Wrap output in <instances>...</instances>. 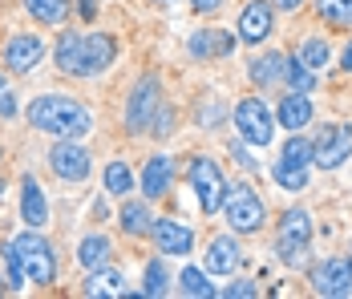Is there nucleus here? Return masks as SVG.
<instances>
[{
    "label": "nucleus",
    "instance_id": "obj_2",
    "mask_svg": "<svg viewBox=\"0 0 352 299\" xmlns=\"http://www.w3.org/2000/svg\"><path fill=\"white\" fill-rule=\"evenodd\" d=\"M12 247H16V259H21V271H25V283L49 287V283L57 279V255H53L49 239H45L41 231L25 227V234L12 239Z\"/></svg>",
    "mask_w": 352,
    "mask_h": 299
},
{
    "label": "nucleus",
    "instance_id": "obj_28",
    "mask_svg": "<svg viewBox=\"0 0 352 299\" xmlns=\"http://www.w3.org/2000/svg\"><path fill=\"white\" fill-rule=\"evenodd\" d=\"M25 8L33 12V21H41V25H61L69 16V0H25Z\"/></svg>",
    "mask_w": 352,
    "mask_h": 299
},
{
    "label": "nucleus",
    "instance_id": "obj_7",
    "mask_svg": "<svg viewBox=\"0 0 352 299\" xmlns=\"http://www.w3.org/2000/svg\"><path fill=\"white\" fill-rule=\"evenodd\" d=\"M349 154H352V126L349 122H328V126L316 133V142H312V162H316L320 170L344 166Z\"/></svg>",
    "mask_w": 352,
    "mask_h": 299
},
{
    "label": "nucleus",
    "instance_id": "obj_14",
    "mask_svg": "<svg viewBox=\"0 0 352 299\" xmlns=\"http://www.w3.org/2000/svg\"><path fill=\"white\" fill-rule=\"evenodd\" d=\"M235 41L239 36H231L227 29H199V33H190V41H186V53L195 61H219V57H231Z\"/></svg>",
    "mask_w": 352,
    "mask_h": 299
},
{
    "label": "nucleus",
    "instance_id": "obj_1",
    "mask_svg": "<svg viewBox=\"0 0 352 299\" xmlns=\"http://www.w3.org/2000/svg\"><path fill=\"white\" fill-rule=\"evenodd\" d=\"M29 126L41 133H53V137H81V133L94 130V113L73 98H61V93H45V98H33L29 109H25Z\"/></svg>",
    "mask_w": 352,
    "mask_h": 299
},
{
    "label": "nucleus",
    "instance_id": "obj_39",
    "mask_svg": "<svg viewBox=\"0 0 352 299\" xmlns=\"http://www.w3.org/2000/svg\"><path fill=\"white\" fill-rule=\"evenodd\" d=\"M272 8H280V12H296V8H304V0H272Z\"/></svg>",
    "mask_w": 352,
    "mask_h": 299
},
{
    "label": "nucleus",
    "instance_id": "obj_3",
    "mask_svg": "<svg viewBox=\"0 0 352 299\" xmlns=\"http://www.w3.org/2000/svg\"><path fill=\"white\" fill-rule=\"evenodd\" d=\"M223 210H227V227L235 234H255L267 223V206H263V199H259L247 182H227Z\"/></svg>",
    "mask_w": 352,
    "mask_h": 299
},
{
    "label": "nucleus",
    "instance_id": "obj_13",
    "mask_svg": "<svg viewBox=\"0 0 352 299\" xmlns=\"http://www.w3.org/2000/svg\"><path fill=\"white\" fill-rule=\"evenodd\" d=\"M118 57V41L109 33H81V73L85 77H98L106 73Z\"/></svg>",
    "mask_w": 352,
    "mask_h": 299
},
{
    "label": "nucleus",
    "instance_id": "obj_26",
    "mask_svg": "<svg viewBox=\"0 0 352 299\" xmlns=\"http://www.w3.org/2000/svg\"><path fill=\"white\" fill-rule=\"evenodd\" d=\"M296 61H300V65H308L312 73H316V69H324L328 61H332V49H328V41H324V36H308V41H300Z\"/></svg>",
    "mask_w": 352,
    "mask_h": 299
},
{
    "label": "nucleus",
    "instance_id": "obj_29",
    "mask_svg": "<svg viewBox=\"0 0 352 299\" xmlns=\"http://www.w3.org/2000/svg\"><path fill=\"white\" fill-rule=\"evenodd\" d=\"M170 291V275H166V267H162V259H150L146 263V271H142V296L158 299Z\"/></svg>",
    "mask_w": 352,
    "mask_h": 299
},
{
    "label": "nucleus",
    "instance_id": "obj_45",
    "mask_svg": "<svg viewBox=\"0 0 352 299\" xmlns=\"http://www.w3.org/2000/svg\"><path fill=\"white\" fill-rule=\"evenodd\" d=\"M162 4H170V0H162Z\"/></svg>",
    "mask_w": 352,
    "mask_h": 299
},
{
    "label": "nucleus",
    "instance_id": "obj_4",
    "mask_svg": "<svg viewBox=\"0 0 352 299\" xmlns=\"http://www.w3.org/2000/svg\"><path fill=\"white\" fill-rule=\"evenodd\" d=\"M186 182H190V190H195V199H199V210H203V214H214V210L223 206L227 178H223V170H219L214 158L195 154V158H190V166H186Z\"/></svg>",
    "mask_w": 352,
    "mask_h": 299
},
{
    "label": "nucleus",
    "instance_id": "obj_47",
    "mask_svg": "<svg viewBox=\"0 0 352 299\" xmlns=\"http://www.w3.org/2000/svg\"><path fill=\"white\" fill-rule=\"evenodd\" d=\"M0 283H4V279H0Z\"/></svg>",
    "mask_w": 352,
    "mask_h": 299
},
{
    "label": "nucleus",
    "instance_id": "obj_30",
    "mask_svg": "<svg viewBox=\"0 0 352 299\" xmlns=\"http://www.w3.org/2000/svg\"><path fill=\"white\" fill-rule=\"evenodd\" d=\"M316 12L332 29H349L352 25V0H316Z\"/></svg>",
    "mask_w": 352,
    "mask_h": 299
},
{
    "label": "nucleus",
    "instance_id": "obj_15",
    "mask_svg": "<svg viewBox=\"0 0 352 299\" xmlns=\"http://www.w3.org/2000/svg\"><path fill=\"white\" fill-rule=\"evenodd\" d=\"M138 186H142L146 199H162V195L175 186V158H170V154H150L146 166H142Z\"/></svg>",
    "mask_w": 352,
    "mask_h": 299
},
{
    "label": "nucleus",
    "instance_id": "obj_22",
    "mask_svg": "<svg viewBox=\"0 0 352 299\" xmlns=\"http://www.w3.org/2000/svg\"><path fill=\"white\" fill-rule=\"evenodd\" d=\"M109 255H113V243H109L106 234H85V239L77 243V263L85 267V271L109 263Z\"/></svg>",
    "mask_w": 352,
    "mask_h": 299
},
{
    "label": "nucleus",
    "instance_id": "obj_20",
    "mask_svg": "<svg viewBox=\"0 0 352 299\" xmlns=\"http://www.w3.org/2000/svg\"><path fill=\"white\" fill-rule=\"evenodd\" d=\"M239 243L235 239H227V234H219V239H211V247H207V271L211 275H231L235 267H239Z\"/></svg>",
    "mask_w": 352,
    "mask_h": 299
},
{
    "label": "nucleus",
    "instance_id": "obj_42",
    "mask_svg": "<svg viewBox=\"0 0 352 299\" xmlns=\"http://www.w3.org/2000/svg\"><path fill=\"white\" fill-rule=\"evenodd\" d=\"M81 16H85V21L94 16V0H81Z\"/></svg>",
    "mask_w": 352,
    "mask_h": 299
},
{
    "label": "nucleus",
    "instance_id": "obj_21",
    "mask_svg": "<svg viewBox=\"0 0 352 299\" xmlns=\"http://www.w3.org/2000/svg\"><path fill=\"white\" fill-rule=\"evenodd\" d=\"M283 69H287V53H263V57H255L251 61V81L263 89V85H276V81H283Z\"/></svg>",
    "mask_w": 352,
    "mask_h": 299
},
{
    "label": "nucleus",
    "instance_id": "obj_23",
    "mask_svg": "<svg viewBox=\"0 0 352 299\" xmlns=\"http://www.w3.org/2000/svg\"><path fill=\"white\" fill-rule=\"evenodd\" d=\"M53 53H57L53 61H57L61 73H69V77H85V73H81V33H65L61 41H57Z\"/></svg>",
    "mask_w": 352,
    "mask_h": 299
},
{
    "label": "nucleus",
    "instance_id": "obj_19",
    "mask_svg": "<svg viewBox=\"0 0 352 299\" xmlns=\"http://www.w3.org/2000/svg\"><path fill=\"white\" fill-rule=\"evenodd\" d=\"M85 296H98V299H122L126 296V279H122V271H113V267H94L89 271V279H85V287H81Z\"/></svg>",
    "mask_w": 352,
    "mask_h": 299
},
{
    "label": "nucleus",
    "instance_id": "obj_32",
    "mask_svg": "<svg viewBox=\"0 0 352 299\" xmlns=\"http://www.w3.org/2000/svg\"><path fill=\"white\" fill-rule=\"evenodd\" d=\"M283 85H292V93H312V89H316V77H312V69H308V65H300L296 57H287Z\"/></svg>",
    "mask_w": 352,
    "mask_h": 299
},
{
    "label": "nucleus",
    "instance_id": "obj_35",
    "mask_svg": "<svg viewBox=\"0 0 352 299\" xmlns=\"http://www.w3.org/2000/svg\"><path fill=\"white\" fill-rule=\"evenodd\" d=\"M170 130H175V105H170V101H162V105H158V113H154V122H150V130H146V133H154V137H166Z\"/></svg>",
    "mask_w": 352,
    "mask_h": 299
},
{
    "label": "nucleus",
    "instance_id": "obj_40",
    "mask_svg": "<svg viewBox=\"0 0 352 299\" xmlns=\"http://www.w3.org/2000/svg\"><path fill=\"white\" fill-rule=\"evenodd\" d=\"M190 4H195V12H214L223 0H190Z\"/></svg>",
    "mask_w": 352,
    "mask_h": 299
},
{
    "label": "nucleus",
    "instance_id": "obj_17",
    "mask_svg": "<svg viewBox=\"0 0 352 299\" xmlns=\"http://www.w3.org/2000/svg\"><path fill=\"white\" fill-rule=\"evenodd\" d=\"M21 219L33 231H41L49 223V202H45V190H41V182H36L33 174L21 178Z\"/></svg>",
    "mask_w": 352,
    "mask_h": 299
},
{
    "label": "nucleus",
    "instance_id": "obj_41",
    "mask_svg": "<svg viewBox=\"0 0 352 299\" xmlns=\"http://www.w3.org/2000/svg\"><path fill=\"white\" fill-rule=\"evenodd\" d=\"M340 65H344V69H349V73H352V41H349V45H344V57H340Z\"/></svg>",
    "mask_w": 352,
    "mask_h": 299
},
{
    "label": "nucleus",
    "instance_id": "obj_16",
    "mask_svg": "<svg viewBox=\"0 0 352 299\" xmlns=\"http://www.w3.org/2000/svg\"><path fill=\"white\" fill-rule=\"evenodd\" d=\"M150 239L158 243L162 255H186V251L195 247V231L182 227V223H175V219H154V223H150Z\"/></svg>",
    "mask_w": 352,
    "mask_h": 299
},
{
    "label": "nucleus",
    "instance_id": "obj_6",
    "mask_svg": "<svg viewBox=\"0 0 352 299\" xmlns=\"http://www.w3.org/2000/svg\"><path fill=\"white\" fill-rule=\"evenodd\" d=\"M158 105H162V81H158L154 73H146L138 85L130 89V101H126V133L138 137V133L150 130Z\"/></svg>",
    "mask_w": 352,
    "mask_h": 299
},
{
    "label": "nucleus",
    "instance_id": "obj_5",
    "mask_svg": "<svg viewBox=\"0 0 352 299\" xmlns=\"http://www.w3.org/2000/svg\"><path fill=\"white\" fill-rule=\"evenodd\" d=\"M308 243H312V214L296 206V210H287V214L280 219V234H276L280 263L304 267L308 263Z\"/></svg>",
    "mask_w": 352,
    "mask_h": 299
},
{
    "label": "nucleus",
    "instance_id": "obj_43",
    "mask_svg": "<svg viewBox=\"0 0 352 299\" xmlns=\"http://www.w3.org/2000/svg\"><path fill=\"white\" fill-rule=\"evenodd\" d=\"M0 195H4V182H0Z\"/></svg>",
    "mask_w": 352,
    "mask_h": 299
},
{
    "label": "nucleus",
    "instance_id": "obj_10",
    "mask_svg": "<svg viewBox=\"0 0 352 299\" xmlns=\"http://www.w3.org/2000/svg\"><path fill=\"white\" fill-rule=\"evenodd\" d=\"M308 283L324 299H344V296H352V263L349 259H324V263L312 267Z\"/></svg>",
    "mask_w": 352,
    "mask_h": 299
},
{
    "label": "nucleus",
    "instance_id": "obj_34",
    "mask_svg": "<svg viewBox=\"0 0 352 299\" xmlns=\"http://www.w3.org/2000/svg\"><path fill=\"white\" fill-rule=\"evenodd\" d=\"M0 255H4V267H8V287H25V271H21V259H16V247H12V239L0 247Z\"/></svg>",
    "mask_w": 352,
    "mask_h": 299
},
{
    "label": "nucleus",
    "instance_id": "obj_25",
    "mask_svg": "<svg viewBox=\"0 0 352 299\" xmlns=\"http://www.w3.org/2000/svg\"><path fill=\"white\" fill-rule=\"evenodd\" d=\"M102 182H106V195H113V199H130V190L138 186L134 170L126 166V162H109L106 174H102Z\"/></svg>",
    "mask_w": 352,
    "mask_h": 299
},
{
    "label": "nucleus",
    "instance_id": "obj_36",
    "mask_svg": "<svg viewBox=\"0 0 352 299\" xmlns=\"http://www.w3.org/2000/svg\"><path fill=\"white\" fill-rule=\"evenodd\" d=\"M223 296H227V299H255V296H259V287H255L251 279H231V283L223 287Z\"/></svg>",
    "mask_w": 352,
    "mask_h": 299
},
{
    "label": "nucleus",
    "instance_id": "obj_9",
    "mask_svg": "<svg viewBox=\"0 0 352 299\" xmlns=\"http://www.w3.org/2000/svg\"><path fill=\"white\" fill-rule=\"evenodd\" d=\"M49 166L61 182H85L89 178V150L77 146V137H57L49 150Z\"/></svg>",
    "mask_w": 352,
    "mask_h": 299
},
{
    "label": "nucleus",
    "instance_id": "obj_18",
    "mask_svg": "<svg viewBox=\"0 0 352 299\" xmlns=\"http://www.w3.org/2000/svg\"><path fill=\"white\" fill-rule=\"evenodd\" d=\"M312 118H316V109H312L308 93H287V98L276 105V126H283L287 133H300Z\"/></svg>",
    "mask_w": 352,
    "mask_h": 299
},
{
    "label": "nucleus",
    "instance_id": "obj_8",
    "mask_svg": "<svg viewBox=\"0 0 352 299\" xmlns=\"http://www.w3.org/2000/svg\"><path fill=\"white\" fill-rule=\"evenodd\" d=\"M235 130L247 146H267L272 133H276V118L259 98H243L235 105Z\"/></svg>",
    "mask_w": 352,
    "mask_h": 299
},
{
    "label": "nucleus",
    "instance_id": "obj_38",
    "mask_svg": "<svg viewBox=\"0 0 352 299\" xmlns=\"http://www.w3.org/2000/svg\"><path fill=\"white\" fill-rule=\"evenodd\" d=\"M16 113V98H12V89H4L0 93V118H12Z\"/></svg>",
    "mask_w": 352,
    "mask_h": 299
},
{
    "label": "nucleus",
    "instance_id": "obj_12",
    "mask_svg": "<svg viewBox=\"0 0 352 299\" xmlns=\"http://www.w3.org/2000/svg\"><path fill=\"white\" fill-rule=\"evenodd\" d=\"M45 57V41L33 33H16L4 41V69L8 73H33Z\"/></svg>",
    "mask_w": 352,
    "mask_h": 299
},
{
    "label": "nucleus",
    "instance_id": "obj_44",
    "mask_svg": "<svg viewBox=\"0 0 352 299\" xmlns=\"http://www.w3.org/2000/svg\"><path fill=\"white\" fill-rule=\"evenodd\" d=\"M0 158H4V150H0Z\"/></svg>",
    "mask_w": 352,
    "mask_h": 299
},
{
    "label": "nucleus",
    "instance_id": "obj_11",
    "mask_svg": "<svg viewBox=\"0 0 352 299\" xmlns=\"http://www.w3.org/2000/svg\"><path fill=\"white\" fill-rule=\"evenodd\" d=\"M276 29V8H272V0H247L243 12H239V41L243 45H259V41H267Z\"/></svg>",
    "mask_w": 352,
    "mask_h": 299
},
{
    "label": "nucleus",
    "instance_id": "obj_24",
    "mask_svg": "<svg viewBox=\"0 0 352 299\" xmlns=\"http://www.w3.org/2000/svg\"><path fill=\"white\" fill-rule=\"evenodd\" d=\"M118 223H122V231L130 234V239H142V234H150L154 214H150V206H146V202H126V206L118 210Z\"/></svg>",
    "mask_w": 352,
    "mask_h": 299
},
{
    "label": "nucleus",
    "instance_id": "obj_33",
    "mask_svg": "<svg viewBox=\"0 0 352 299\" xmlns=\"http://www.w3.org/2000/svg\"><path fill=\"white\" fill-rule=\"evenodd\" d=\"M272 178H276V186H280V190H292V195L308 186V174H304V170L280 166V162H276V170H272Z\"/></svg>",
    "mask_w": 352,
    "mask_h": 299
},
{
    "label": "nucleus",
    "instance_id": "obj_27",
    "mask_svg": "<svg viewBox=\"0 0 352 299\" xmlns=\"http://www.w3.org/2000/svg\"><path fill=\"white\" fill-rule=\"evenodd\" d=\"M178 291L190 296V299H214L219 296L211 283H207V271H199V267H186V271L178 275Z\"/></svg>",
    "mask_w": 352,
    "mask_h": 299
},
{
    "label": "nucleus",
    "instance_id": "obj_37",
    "mask_svg": "<svg viewBox=\"0 0 352 299\" xmlns=\"http://www.w3.org/2000/svg\"><path fill=\"white\" fill-rule=\"evenodd\" d=\"M231 154H235V162H239L243 170H255V166H259V162H255V158L247 154V146H243V142H235V146H231Z\"/></svg>",
    "mask_w": 352,
    "mask_h": 299
},
{
    "label": "nucleus",
    "instance_id": "obj_46",
    "mask_svg": "<svg viewBox=\"0 0 352 299\" xmlns=\"http://www.w3.org/2000/svg\"><path fill=\"white\" fill-rule=\"evenodd\" d=\"M349 263H352V255H349Z\"/></svg>",
    "mask_w": 352,
    "mask_h": 299
},
{
    "label": "nucleus",
    "instance_id": "obj_31",
    "mask_svg": "<svg viewBox=\"0 0 352 299\" xmlns=\"http://www.w3.org/2000/svg\"><path fill=\"white\" fill-rule=\"evenodd\" d=\"M308 162H312V142H308V137H296V133H292V137H287V146L280 150V166L304 170Z\"/></svg>",
    "mask_w": 352,
    "mask_h": 299
}]
</instances>
